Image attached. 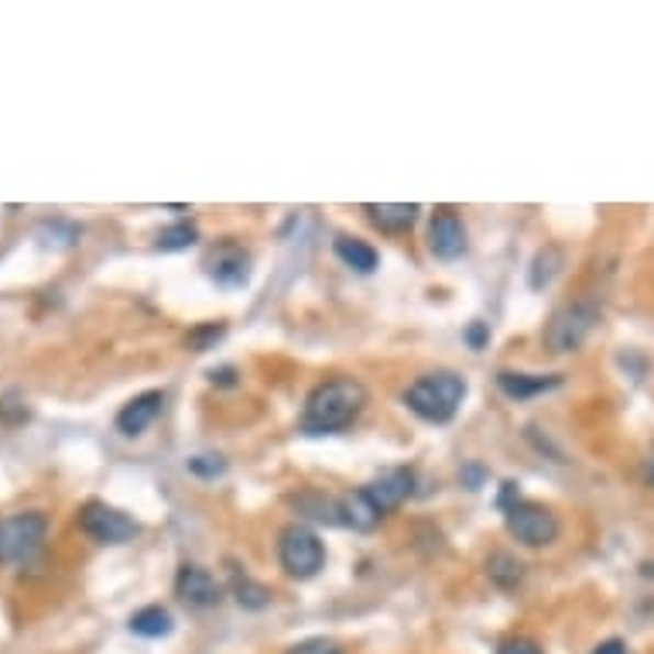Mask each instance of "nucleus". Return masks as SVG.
Masks as SVG:
<instances>
[{
	"instance_id": "nucleus-2",
	"label": "nucleus",
	"mask_w": 654,
	"mask_h": 654,
	"mask_svg": "<svg viewBox=\"0 0 654 654\" xmlns=\"http://www.w3.org/2000/svg\"><path fill=\"white\" fill-rule=\"evenodd\" d=\"M466 397V381L452 371H439L429 377H418L408 391H405V405L432 425H446L452 415L460 411Z\"/></svg>"
},
{
	"instance_id": "nucleus-25",
	"label": "nucleus",
	"mask_w": 654,
	"mask_h": 654,
	"mask_svg": "<svg viewBox=\"0 0 654 654\" xmlns=\"http://www.w3.org/2000/svg\"><path fill=\"white\" fill-rule=\"evenodd\" d=\"M497 654H545L531 638H507Z\"/></svg>"
},
{
	"instance_id": "nucleus-24",
	"label": "nucleus",
	"mask_w": 654,
	"mask_h": 654,
	"mask_svg": "<svg viewBox=\"0 0 654 654\" xmlns=\"http://www.w3.org/2000/svg\"><path fill=\"white\" fill-rule=\"evenodd\" d=\"M289 654H343V647H339L336 641H329V638H308V641L295 644Z\"/></svg>"
},
{
	"instance_id": "nucleus-20",
	"label": "nucleus",
	"mask_w": 654,
	"mask_h": 654,
	"mask_svg": "<svg viewBox=\"0 0 654 654\" xmlns=\"http://www.w3.org/2000/svg\"><path fill=\"white\" fill-rule=\"evenodd\" d=\"M487 568H490V579H494L497 586H504V589L518 586V583H521V576H525V573H521V562H515L507 552L490 555Z\"/></svg>"
},
{
	"instance_id": "nucleus-1",
	"label": "nucleus",
	"mask_w": 654,
	"mask_h": 654,
	"mask_svg": "<svg viewBox=\"0 0 654 654\" xmlns=\"http://www.w3.org/2000/svg\"><path fill=\"white\" fill-rule=\"evenodd\" d=\"M367 408V387L357 377H332L312 387L302 411V432L329 436L353 425Z\"/></svg>"
},
{
	"instance_id": "nucleus-18",
	"label": "nucleus",
	"mask_w": 654,
	"mask_h": 654,
	"mask_svg": "<svg viewBox=\"0 0 654 654\" xmlns=\"http://www.w3.org/2000/svg\"><path fill=\"white\" fill-rule=\"evenodd\" d=\"M559 268H562V250L559 247H545V250H538L534 253V261H531V289L534 292H542V289H549L552 284V278L559 274Z\"/></svg>"
},
{
	"instance_id": "nucleus-27",
	"label": "nucleus",
	"mask_w": 654,
	"mask_h": 654,
	"mask_svg": "<svg viewBox=\"0 0 654 654\" xmlns=\"http://www.w3.org/2000/svg\"><path fill=\"white\" fill-rule=\"evenodd\" d=\"M483 336H487V329H483V323H473V326H470V332H466V339H470V343H473L476 350L483 347Z\"/></svg>"
},
{
	"instance_id": "nucleus-26",
	"label": "nucleus",
	"mask_w": 654,
	"mask_h": 654,
	"mask_svg": "<svg viewBox=\"0 0 654 654\" xmlns=\"http://www.w3.org/2000/svg\"><path fill=\"white\" fill-rule=\"evenodd\" d=\"M593 654H628V644H623V641H617V638H613V641H604V644L596 647Z\"/></svg>"
},
{
	"instance_id": "nucleus-13",
	"label": "nucleus",
	"mask_w": 654,
	"mask_h": 654,
	"mask_svg": "<svg viewBox=\"0 0 654 654\" xmlns=\"http://www.w3.org/2000/svg\"><path fill=\"white\" fill-rule=\"evenodd\" d=\"M497 384H500V391L507 397H515V402H525V397H534V394H545V391L559 387L562 377H555V374L545 377V374H515V371H504L497 377Z\"/></svg>"
},
{
	"instance_id": "nucleus-3",
	"label": "nucleus",
	"mask_w": 654,
	"mask_h": 654,
	"mask_svg": "<svg viewBox=\"0 0 654 654\" xmlns=\"http://www.w3.org/2000/svg\"><path fill=\"white\" fill-rule=\"evenodd\" d=\"M600 323V305L593 298H573L552 312V319L545 323V347L552 353H576L589 332Z\"/></svg>"
},
{
	"instance_id": "nucleus-11",
	"label": "nucleus",
	"mask_w": 654,
	"mask_h": 654,
	"mask_svg": "<svg viewBox=\"0 0 654 654\" xmlns=\"http://www.w3.org/2000/svg\"><path fill=\"white\" fill-rule=\"evenodd\" d=\"M429 247H432L436 258H442V261L463 258V250H466V226H463V219L452 213V210L436 213L432 230H429Z\"/></svg>"
},
{
	"instance_id": "nucleus-10",
	"label": "nucleus",
	"mask_w": 654,
	"mask_h": 654,
	"mask_svg": "<svg viewBox=\"0 0 654 654\" xmlns=\"http://www.w3.org/2000/svg\"><path fill=\"white\" fill-rule=\"evenodd\" d=\"M176 593H179L182 604H189V607H195V610L216 607V604L223 600L219 583L206 573V568H199V565H182V568H179Z\"/></svg>"
},
{
	"instance_id": "nucleus-21",
	"label": "nucleus",
	"mask_w": 654,
	"mask_h": 654,
	"mask_svg": "<svg viewBox=\"0 0 654 654\" xmlns=\"http://www.w3.org/2000/svg\"><path fill=\"white\" fill-rule=\"evenodd\" d=\"M223 332H226V326H223V323H206V326H195V329L189 332V339H185V347H189L192 353H206V350H213V347L219 343Z\"/></svg>"
},
{
	"instance_id": "nucleus-23",
	"label": "nucleus",
	"mask_w": 654,
	"mask_h": 654,
	"mask_svg": "<svg viewBox=\"0 0 654 654\" xmlns=\"http://www.w3.org/2000/svg\"><path fill=\"white\" fill-rule=\"evenodd\" d=\"M189 473L203 476V480H216V476L226 473V460L223 456H192L189 460Z\"/></svg>"
},
{
	"instance_id": "nucleus-9",
	"label": "nucleus",
	"mask_w": 654,
	"mask_h": 654,
	"mask_svg": "<svg viewBox=\"0 0 654 654\" xmlns=\"http://www.w3.org/2000/svg\"><path fill=\"white\" fill-rule=\"evenodd\" d=\"M411 487H415V473L405 470V466H397V470H384L377 480L367 483L363 494H367V500L377 507V515L384 518L387 510L402 507L411 497Z\"/></svg>"
},
{
	"instance_id": "nucleus-7",
	"label": "nucleus",
	"mask_w": 654,
	"mask_h": 654,
	"mask_svg": "<svg viewBox=\"0 0 654 654\" xmlns=\"http://www.w3.org/2000/svg\"><path fill=\"white\" fill-rule=\"evenodd\" d=\"M79 528H82V534H90L100 545H124L137 534V521L103 500H90L79 510Z\"/></svg>"
},
{
	"instance_id": "nucleus-5",
	"label": "nucleus",
	"mask_w": 654,
	"mask_h": 654,
	"mask_svg": "<svg viewBox=\"0 0 654 654\" xmlns=\"http://www.w3.org/2000/svg\"><path fill=\"white\" fill-rule=\"evenodd\" d=\"M278 559L281 568L292 579H312L326 565V549L319 542V534L305 525H289L278 538Z\"/></svg>"
},
{
	"instance_id": "nucleus-22",
	"label": "nucleus",
	"mask_w": 654,
	"mask_h": 654,
	"mask_svg": "<svg viewBox=\"0 0 654 654\" xmlns=\"http://www.w3.org/2000/svg\"><path fill=\"white\" fill-rule=\"evenodd\" d=\"M234 593H237V600L244 604V607H250V610H261V607H268V600H271V593L261 586V583H253V579H234Z\"/></svg>"
},
{
	"instance_id": "nucleus-12",
	"label": "nucleus",
	"mask_w": 654,
	"mask_h": 654,
	"mask_svg": "<svg viewBox=\"0 0 654 654\" xmlns=\"http://www.w3.org/2000/svg\"><path fill=\"white\" fill-rule=\"evenodd\" d=\"M161 405H165V394H161V391L137 394L134 402H127V405L117 411V432H124V436H140V432H145L148 425L161 415Z\"/></svg>"
},
{
	"instance_id": "nucleus-16",
	"label": "nucleus",
	"mask_w": 654,
	"mask_h": 654,
	"mask_svg": "<svg viewBox=\"0 0 654 654\" xmlns=\"http://www.w3.org/2000/svg\"><path fill=\"white\" fill-rule=\"evenodd\" d=\"M339 518H343V525H353L357 531H371V528L381 521L377 507H374L371 500H367L363 490L339 497Z\"/></svg>"
},
{
	"instance_id": "nucleus-17",
	"label": "nucleus",
	"mask_w": 654,
	"mask_h": 654,
	"mask_svg": "<svg viewBox=\"0 0 654 654\" xmlns=\"http://www.w3.org/2000/svg\"><path fill=\"white\" fill-rule=\"evenodd\" d=\"M131 631L140 634V638H165L172 631V613L165 607H145L131 617Z\"/></svg>"
},
{
	"instance_id": "nucleus-14",
	"label": "nucleus",
	"mask_w": 654,
	"mask_h": 654,
	"mask_svg": "<svg viewBox=\"0 0 654 654\" xmlns=\"http://www.w3.org/2000/svg\"><path fill=\"white\" fill-rule=\"evenodd\" d=\"M367 213H371V219L381 226V230H408V226L418 219V206L415 203H371V206H363Z\"/></svg>"
},
{
	"instance_id": "nucleus-19",
	"label": "nucleus",
	"mask_w": 654,
	"mask_h": 654,
	"mask_svg": "<svg viewBox=\"0 0 654 654\" xmlns=\"http://www.w3.org/2000/svg\"><path fill=\"white\" fill-rule=\"evenodd\" d=\"M195 240H199V230L192 223H172V226H165V230L158 234L155 247L158 250H189Z\"/></svg>"
},
{
	"instance_id": "nucleus-4",
	"label": "nucleus",
	"mask_w": 654,
	"mask_h": 654,
	"mask_svg": "<svg viewBox=\"0 0 654 654\" xmlns=\"http://www.w3.org/2000/svg\"><path fill=\"white\" fill-rule=\"evenodd\" d=\"M45 531H48V521H45V515H38V510L4 518L0 521V562L4 565L32 562L45 545Z\"/></svg>"
},
{
	"instance_id": "nucleus-15",
	"label": "nucleus",
	"mask_w": 654,
	"mask_h": 654,
	"mask_svg": "<svg viewBox=\"0 0 654 654\" xmlns=\"http://www.w3.org/2000/svg\"><path fill=\"white\" fill-rule=\"evenodd\" d=\"M332 250H336L339 261H343L347 268H353V271H360V274H371L377 268V250L371 244L357 240V237H336Z\"/></svg>"
},
{
	"instance_id": "nucleus-8",
	"label": "nucleus",
	"mask_w": 654,
	"mask_h": 654,
	"mask_svg": "<svg viewBox=\"0 0 654 654\" xmlns=\"http://www.w3.org/2000/svg\"><path fill=\"white\" fill-rule=\"evenodd\" d=\"M206 274L223 289H240L250 278V253L234 240H223L206 253Z\"/></svg>"
},
{
	"instance_id": "nucleus-6",
	"label": "nucleus",
	"mask_w": 654,
	"mask_h": 654,
	"mask_svg": "<svg viewBox=\"0 0 654 654\" xmlns=\"http://www.w3.org/2000/svg\"><path fill=\"white\" fill-rule=\"evenodd\" d=\"M507 531L518 538L521 545L528 549H542L552 545L559 538V518L545 504H534V500H515L507 504Z\"/></svg>"
}]
</instances>
